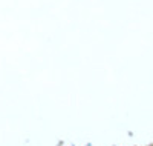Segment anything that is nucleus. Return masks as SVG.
<instances>
[]
</instances>
